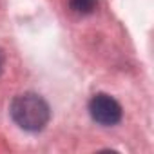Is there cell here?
Masks as SVG:
<instances>
[{
	"label": "cell",
	"instance_id": "1",
	"mask_svg": "<svg viewBox=\"0 0 154 154\" xmlns=\"http://www.w3.org/2000/svg\"><path fill=\"white\" fill-rule=\"evenodd\" d=\"M11 116L17 122V125L22 127L24 131L36 132V131H42L49 123L51 111H49L47 102L42 96L35 93H26L13 100Z\"/></svg>",
	"mask_w": 154,
	"mask_h": 154
},
{
	"label": "cell",
	"instance_id": "2",
	"mask_svg": "<svg viewBox=\"0 0 154 154\" xmlns=\"http://www.w3.org/2000/svg\"><path fill=\"white\" fill-rule=\"evenodd\" d=\"M89 112L96 123L105 125V127L116 125L122 120V105L112 96H109L105 93H98L91 98Z\"/></svg>",
	"mask_w": 154,
	"mask_h": 154
},
{
	"label": "cell",
	"instance_id": "3",
	"mask_svg": "<svg viewBox=\"0 0 154 154\" xmlns=\"http://www.w3.org/2000/svg\"><path fill=\"white\" fill-rule=\"evenodd\" d=\"M98 0H69V8L76 15H89L94 11Z\"/></svg>",
	"mask_w": 154,
	"mask_h": 154
},
{
	"label": "cell",
	"instance_id": "4",
	"mask_svg": "<svg viewBox=\"0 0 154 154\" xmlns=\"http://www.w3.org/2000/svg\"><path fill=\"white\" fill-rule=\"evenodd\" d=\"M2 63H4V58H2V53H0V71H2Z\"/></svg>",
	"mask_w": 154,
	"mask_h": 154
}]
</instances>
